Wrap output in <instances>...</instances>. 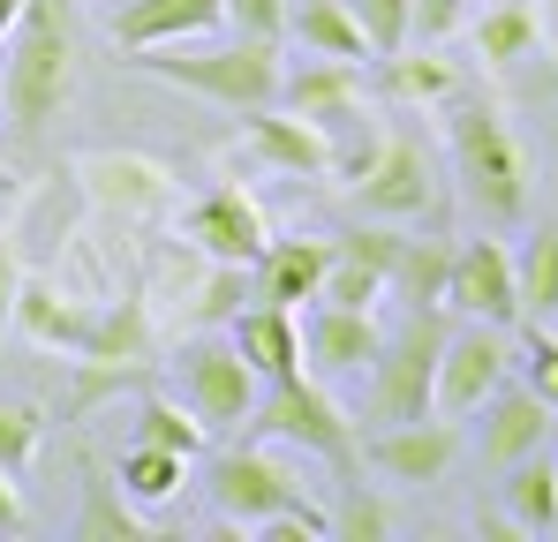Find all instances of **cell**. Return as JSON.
<instances>
[{
  "label": "cell",
  "mask_w": 558,
  "mask_h": 542,
  "mask_svg": "<svg viewBox=\"0 0 558 542\" xmlns=\"http://www.w3.org/2000/svg\"><path fill=\"white\" fill-rule=\"evenodd\" d=\"M182 399L204 430H242L257 415V369L234 340H196L182 347Z\"/></svg>",
  "instance_id": "8"
},
{
  "label": "cell",
  "mask_w": 558,
  "mask_h": 542,
  "mask_svg": "<svg viewBox=\"0 0 558 542\" xmlns=\"http://www.w3.org/2000/svg\"><path fill=\"white\" fill-rule=\"evenodd\" d=\"M15 15H23V0H0V46H8V30H15Z\"/></svg>",
  "instance_id": "42"
},
{
  "label": "cell",
  "mask_w": 558,
  "mask_h": 542,
  "mask_svg": "<svg viewBox=\"0 0 558 542\" xmlns=\"http://www.w3.org/2000/svg\"><path fill=\"white\" fill-rule=\"evenodd\" d=\"M227 324H234V347H242V361L257 369V384L302 377V324H294V309L250 301V309H234Z\"/></svg>",
  "instance_id": "19"
},
{
  "label": "cell",
  "mask_w": 558,
  "mask_h": 542,
  "mask_svg": "<svg viewBox=\"0 0 558 542\" xmlns=\"http://www.w3.org/2000/svg\"><path fill=\"white\" fill-rule=\"evenodd\" d=\"M348 8H355V23H363L371 53H400V46H408V30H415V0H348Z\"/></svg>",
  "instance_id": "32"
},
{
  "label": "cell",
  "mask_w": 558,
  "mask_h": 542,
  "mask_svg": "<svg viewBox=\"0 0 558 542\" xmlns=\"http://www.w3.org/2000/svg\"><path fill=\"white\" fill-rule=\"evenodd\" d=\"M513 294H521V317H529V324H551L558 317V226H544V234L513 257Z\"/></svg>",
  "instance_id": "27"
},
{
  "label": "cell",
  "mask_w": 558,
  "mask_h": 542,
  "mask_svg": "<svg viewBox=\"0 0 558 542\" xmlns=\"http://www.w3.org/2000/svg\"><path fill=\"white\" fill-rule=\"evenodd\" d=\"M536 38H544L536 0H498V8H483V23H475V53H483L490 69L529 61V53H536Z\"/></svg>",
  "instance_id": "25"
},
{
  "label": "cell",
  "mask_w": 558,
  "mask_h": 542,
  "mask_svg": "<svg viewBox=\"0 0 558 542\" xmlns=\"http://www.w3.org/2000/svg\"><path fill=\"white\" fill-rule=\"evenodd\" d=\"M446 309H408L392 340L371 355V422H423L438 392V355H446Z\"/></svg>",
  "instance_id": "4"
},
{
  "label": "cell",
  "mask_w": 558,
  "mask_h": 542,
  "mask_svg": "<svg viewBox=\"0 0 558 542\" xmlns=\"http://www.w3.org/2000/svg\"><path fill=\"white\" fill-rule=\"evenodd\" d=\"M15 286H23V271H15V257H8V242H0V332L15 324Z\"/></svg>",
  "instance_id": "40"
},
{
  "label": "cell",
  "mask_w": 558,
  "mask_h": 542,
  "mask_svg": "<svg viewBox=\"0 0 558 542\" xmlns=\"http://www.w3.org/2000/svg\"><path fill=\"white\" fill-rule=\"evenodd\" d=\"M332 535H340V542H385V535H392L385 497H377V490H363L355 475H348V490H340V505H332Z\"/></svg>",
  "instance_id": "31"
},
{
  "label": "cell",
  "mask_w": 558,
  "mask_h": 542,
  "mask_svg": "<svg viewBox=\"0 0 558 542\" xmlns=\"http://www.w3.org/2000/svg\"><path fill=\"white\" fill-rule=\"evenodd\" d=\"M250 159L272 167V174H332V136L310 121V113H272V106H250Z\"/></svg>",
  "instance_id": "15"
},
{
  "label": "cell",
  "mask_w": 558,
  "mask_h": 542,
  "mask_svg": "<svg viewBox=\"0 0 558 542\" xmlns=\"http://www.w3.org/2000/svg\"><path fill=\"white\" fill-rule=\"evenodd\" d=\"M189 242H196L211 264H250V257L272 242V226H265V211H257L250 188H211V196L189 211Z\"/></svg>",
  "instance_id": "13"
},
{
  "label": "cell",
  "mask_w": 558,
  "mask_h": 542,
  "mask_svg": "<svg viewBox=\"0 0 558 542\" xmlns=\"http://www.w3.org/2000/svg\"><path fill=\"white\" fill-rule=\"evenodd\" d=\"M279 98L294 106V113H310L317 128H332V121H348L355 106H363V69L355 61H310L302 76H279Z\"/></svg>",
  "instance_id": "21"
},
{
  "label": "cell",
  "mask_w": 558,
  "mask_h": 542,
  "mask_svg": "<svg viewBox=\"0 0 558 542\" xmlns=\"http://www.w3.org/2000/svg\"><path fill=\"white\" fill-rule=\"evenodd\" d=\"M250 422L265 438H279V445L310 452V459H332L340 475H355V430H348L340 399L325 384H310V377H279L272 392H257V415Z\"/></svg>",
  "instance_id": "5"
},
{
  "label": "cell",
  "mask_w": 558,
  "mask_h": 542,
  "mask_svg": "<svg viewBox=\"0 0 558 542\" xmlns=\"http://www.w3.org/2000/svg\"><path fill=\"white\" fill-rule=\"evenodd\" d=\"M76 542H151V528L136 520V505L121 497V482H113V467H98L84 459V513H76Z\"/></svg>",
  "instance_id": "22"
},
{
  "label": "cell",
  "mask_w": 558,
  "mask_h": 542,
  "mask_svg": "<svg viewBox=\"0 0 558 542\" xmlns=\"http://www.w3.org/2000/svg\"><path fill=\"white\" fill-rule=\"evenodd\" d=\"M332 264V234H294V242H265L250 257V294L272 301V309H294V301H317V279Z\"/></svg>",
  "instance_id": "14"
},
{
  "label": "cell",
  "mask_w": 558,
  "mask_h": 542,
  "mask_svg": "<svg viewBox=\"0 0 558 542\" xmlns=\"http://www.w3.org/2000/svg\"><path fill=\"white\" fill-rule=\"evenodd\" d=\"M453 174H461V196L490 226H513L529 211V159H521L506 113L483 106V98L453 113Z\"/></svg>",
  "instance_id": "3"
},
{
  "label": "cell",
  "mask_w": 558,
  "mask_h": 542,
  "mask_svg": "<svg viewBox=\"0 0 558 542\" xmlns=\"http://www.w3.org/2000/svg\"><path fill=\"white\" fill-rule=\"evenodd\" d=\"M242 294H250V264H211V279H204V301H196V317H204V324H227V317L242 309Z\"/></svg>",
  "instance_id": "36"
},
{
  "label": "cell",
  "mask_w": 558,
  "mask_h": 542,
  "mask_svg": "<svg viewBox=\"0 0 558 542\" xmlns=\"http://www.w3.org/2000/svg\"><path fill=\"white\" fill-rule=\"evenodd\" d=\"M204 422L189 415V407H174V399H144L136 407V445H159V452H182V459H196L204 452Z\"/></svg>",
  "instance_id": "29"
},
{
  "label": "cell",
  "mask_w": 558,
  "mask_h": 542,
  "mask_svg": "<svg viewBox=\"0 0 558 542\" xmlns=\"http://www.w3.org/2000/svg\"><path fill=\"white\" fill-rule=\"evenodd\" d=\"M38 438H46V415H38V407H23V399H8V407H0V467H8V475H23V467H31V452H38Z\"/></svg>",
  "instance_id": "33"
},
{
  "label": "cell",
  "mask_w": 558,
  "mask_h": 542,
  "mask_svg": "<svg viewBox=\"0 0 558 542\" xmlns=\"http://www.w3.org/2000/svg\"><path fill=\"white\" fill-rule=\"evenodd\" d=\"M506 369H513V347H506V324H483V317H468L461 332H446V355H438V392H430V415H446V422H461L475 415L498 384H506Z\"/></svg>",
  "instance_id": "6"
},
{
  "label": "cell",
  "mask_w": 558,
  "mask_h": 542,
  "mask_svg": "<svg viewBox=\"0 0 558 542\" xmlns=\"http://www.w3.org/2000/svg\"><path fill=\"white\" fill-rule=\"evenodd\" d=\"M461 459V430L446 415H423V422H385L371 438V467L385 482H446V467Z\"/></svg>",
  "instance_id": "12"
},
{
  "label": "cell",
  "mask_w": 558,
  "mask_h": 542,
  "mask_svg": "<svg viewBox=\"0 0 558 542\" xmlns=\"http://www.w3.org/2000/svg\"><path fill=\"white\" fill-rule=\"evenodd\" d=\"M377 340L385 332L371 324V309H317L310 332H302V369H317V377H363Z\"/></svg>",
  "instance_id": "18"
},
{
  "label": "cell",
  "mask_w": 558,
  "mask_h": 542,
  "mask_svg": "<svg viewBox=\"0 0 558 542\" xmlns=\"http://www.w3.org/2000/svg\"><path fill=\"white\" fill-rule=\"evenodd\" d=\"M446 271H453V249H446V242H400L385 286H392L408 309H446Z\"/></svg>",
  "instance_id": "26"
},
{
  "label": "cell",
  "mask_w": 558,
  "mask_h": 542,
  "mask_svg": "<svg viewBox=\"0 0 558 542\" xmlns=\"http://www.w3.org/2000/svg\"><path fill=\"white\" fill-rule=\"evenodd\" d=\"M250 535H265V542H325V535H332V513H317V505H302V497H294V505L265 513Z\"/></svg>",
  "instance_id": "34"
},
{
  "label": "cell",
  "mask_w": 558,
  "mask_h": 542,
  "mask_svg": "<svg viewBox=\"0 0 558 542\" xmlns=\"http://www.w3.org/2000/svg\"><path fill=\"white\" fill-rule=\"evenodd\" d=\"M287 30L310 53H325V61H363L371 53V38H363V23H355L348 0H287Z\"/></svg>",
  "instance_id": "23"
},
{
  "label": "cell",
  "mask_w": 558,
  "mask_h": 542,
  "mask_svg": "<svg viewBox=\"0 0 558 542\" xmlns=\"http://www.w3.org/2000/svg\"><path fill=\"white\" fill-rule=\"evenodd\" d=\"M446 309L483 317V324H521L513 249H506V242H468V249H453V271H446Z\"/></svg>",
  "instance_id": "11"
},
{
  "label": "cell",
  "mask_w": 558,
  "mask_h": 542,
  "mask_svg": "<svg viewBox=\"0 0 558 542\" xmlns=\"http://www.w3.org/2000/svg\"><path fill=\"white\" fill-rule=\"evenodd\" d=\"M136 69H151V76H167V84L196 90V98H211V106H234V113H250V106H272L279 98V53L272 38H234V46H144L136 53Z\"/></svg>",
  "instance_id": "2"
},
{
  "label": "cell",
  "mask_w": 558,
  "mask_h": 542,
  "mask_svg": "<svg viewBox=\"0 0 558 542\" xmlns=\"http://www.w3.org/2000/svg\"><path fill=\"white\" fill-rule=\"evenodd\" d=\"M498 497H506V520H513L521 535L558 528V459H544V452L513 459V467H506V482H498Z\"/></svg>",
  "instance_id": "24"
},
{
  "label": "cell",
  "mask_w": 558,
  "mask_h": 542,
  "mask_svg": "<svg viewBox=\"0 0 558 542\" xmlns=\"http://www.w3.org/2000/svg\"><path fill=\"white\" fill-rule=\"evenodd\" d=\"M204 490H211V505H219V520L227 528H257L265 513H279V505H294L302 497V482H294V467L279 459V452L265 445H234L211 459V475H204Z\"/></svg>",
  "instance_id": "7"
},
{
  "label": "cell",
  "mask_w": 558,
  "mask_h": 542,
  "mask_svg": "<svg viewBox=\"0 0 558 542\" xmlns=\"http://www.w3.org/2000/svg\"><path fill=\"white\" fill-rule=\"evenodd\" d=\"M227 23L242 38H279L287 30V0H227Z\"/></svg>",
  "instance_id": "37"
},
{
  "label": "cell",
  "mask_w": 558,
  "mask_h": 542,
  "mask_svg": "<svg viewBox=\"0 0 558 542\" xmlns=\"http://www.w3.org/2000/svg\"><path fill=\"white\" fill-rule=\"evenodd\" d=\"M385 90L392 98H408V106H430V98H446L453 90V69L438 61V53H385Z\"/></svg>",
  "instance_id": "30"
},
{
  "label": "cell",
  "mask_w": 558,
  "mask_h": 542,
  "mask_svg": "<svg viewBox=\"0 0 558 542\" xmlns=\"http://www.w3.org/2000/svg\"><path fill=\"white\" fill-rule=\"evenodd\" d=\"M227 23V0H121L113 8V38L129 53L144 46H182V38H211Z\"/></svg>",
  "instance_id": "16"
},
{
  "label": "cell",
  "mask_w": 558,
  "mask_h": 542,
  "mask_svg": "<svg viewBox=\"0 0 558 542\" xmlns=\"http://www.w3.org/2000/svg\"><path fill=\"white\" fill-rule=\"evenodd\" d=\"M475 415H483V459L490 467H513V459L544 452V438H551V407L529 384H498Z\"/></svg>",
  "instance_id": "17"
},
{
  "label": "cell",
  "mask_w": 558,
  "mask_h": 542,
  "mask_svg": "<svg viewBox=\"0 0 558 542\" xmlns=\"http://www.w3.org/2000/svg\"><path fill=\"white\" fill-rule=\"evenodd\" d=\"M113 482H121L129 505H167V497L189 482V459H182V452H159V445H129Z\"/></svg>",
  "instance_id": "28"
},
{
  "label": "cell",
  "mask_w": 558,
  "mask_h": 542,
  "mask_svg": "<svg viewBox=\"0 0 558 542\" xmlns=\"http://www.w3.org/2000/svg\"><path fill=\"white\" fill-rule=\"evenodd\" d=\"M529 392L544 399V407H558V340L536 324V347H529Z\"/></svg>",
  "instance_id": "38"
},
{
  "label": "cell",
  "mask_w": 558,
  "mask_h": 542,
  "mask_svg": "<svg viewBox=\"0 0 558 542\" xmlns=\"http://www.w3.org/2000/svg\"><path fill=\"white\" fill-rule=\"evenodd\" d=\"M23 520H31V513H23V497H15V475L0 467V535H23Z\"/></svg>",
  "instance_id": "39"
},
{
  "label": "cell",
  "mask_w": 558,
  "mask_h": 542,
  "mask_svg": "<svg viewBox=\"0 0 558 542\" xmlns=\"http://www.w3.org/2000/svg\"><path fill=\"white\" fill-rule=\"evenodd\" d=\"M76 90V30H69V8L61 0H23L15 30H8V69H0V98H8V121L23 136H38Z\"/></svg>",
  "instance_id": "1"
},
{
  "label": "cell",
  "mask_w": 558,
  "mask_h": 542,
  "mask_svg": "<svg viewBox=\"0 0 558 542\" xmlns=\"http://www.w3.org/2000/svg\"><path fill=\"white\" fill-rule=\"evenodd\" d=\"M92 174H98V196H113V204H151V188H159V174L151 167H136V159H92Z\"/></svg>",
  "instance_id": "35"
},
{
  "label": "cell",
  "mask_w": 558,
  "mask_h": 542,
  "mask_svg": "<svg viewBox=\"0 0 558 542\" xmlns=\"http://www.w3.org/2000/svg\"><path fill=\"white\" fill-rule=\"evenodd\" d=\"M453 15H461V0H415V23H423V30H446Z\"/></svg>",
  "instance_id": "41"
},
{
  "label": "cell",
  "mask_w": 558,
  "mask_h": 542,
  "mask_svg": "<svg viewBox=\"0 0 558 542\" xmlns=\"http://www.w3.org/2000/svg\"><path fill=\"white\" fill-rule=\"evenodd\" d=\"M400 242H408V234H392V226L332 234V264L317 279V301H325V309H371V301H385V279H392Z\"/></svg>",
  "instance_id": "10"
},
{
  "label": "cell",
  "mask_w": 558,
  "mask_h": 542,
  "mask_svg": "<svg viewBox=\"0 0 558 542\" xmlns=\"http://www.w3.org/2000/svg\"><path fill=\"white\" fill-rule=\"evenodd\" d=\"M430 151L423 136H377V159L355 181V204L363 219H423L430 211Z\"/></svg>",
  "instance_id": "9"
},
{
  "label": "cell",
  "mask_w": 558,
  "mask_h": 542,
  "mask_svg": "<svg viewBox=\"0 0 558 542\" xmlns=\"http://www.w3.org/2000/svg\"><path fill=\"white\" fill-rule=\"evenodd\" d=\"M15 324L38 340V347H61V355H84L98 332V309L92 301H69L53 286H15Z\"/></svg>",
  "instance_id": "20"
}]
</instances>
